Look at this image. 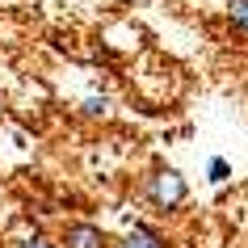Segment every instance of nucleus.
<instances>
[{
    "label": "nucleus",
    "mask_w": 248,
    "mask_h": 248,
    "mask_svg": "<svg viewBox=\"0 0 248 248\" xmlns=\"http://www.w3.org/2000/svg\"><path fill=\"white\" fill-rule=\"evenodd\" d=\"M143 198H147V206H156L160 215H177V210L189 202V181L181 177V169L156 164V169L143 177Z\"/></svg>",
    "instance_id": "obj_1"
},
{
    "label": "nucleus",
    "mask_w": 248,
    "mask_h": 248,
    "mask_svg": "<svg viewBox=\"0 0 248 248\" xmlns=\"http://www.w3.org/2000/svg\"><path fill=\"white\" fill-rule=\"evenodd\" d=\"M109 232H105L101 223L93 219H72L63 223V232H59V248H109Z\"/></svg>",
    "instance_id": "obj_2"
},
{
    "label": "nucleus",
    "mask_w": 248,
    "mask_h": 248,
    "mask_svg": "<svg viewBox=\"0 0 248 248\" xmlns=\"http://www.w3.org/2000/svg\"><path fill=\"white\" fill-rule=\"evenodd\" d=\"M109 248H169V240H164V232L160 227H152V223H135L126 235H118Z\"/></svg>",
    "instance_id": "obj_3"
},
{
    "label": "nucleus",
    "mask_w": 248,
    "mask_h": 248,
    "mask_svg": "<svg viewBox=\"0 0 248 248\" xmlns=\"http://www.w3.org/2000/svg\"><path fill=\"white\" fill-rule=\"evenodd\" d=\"M227 17H232L235 30H244V34H248V0H227Z\"/></svg>",
    "instance_id": "obj_4"
},
{
    "label": "nucleus",
    "mask_w": 248,
    "mask_h": 248,
    "mask_svg": "<svg viewBox=\"0 0 248 248\" xmlns=\"http://www.w3.org/2000/svg\"><path fill=\"white\" fill-rule=\"evenodd\" d=\"M80 114L84 118H105L109 114V101H105V97H84V101H80Z\"/></svg>",
    "instance_id": "obj_5"
},
{
    "label": "nucleus",
    "mask_w": 248,
    "mask_h": 248,
    "mask_svg": "<svg viewBox=\"0 0 248 248\" xmlns=\"http://www.w3.org/2000/svg\"><path fill=\"white\" fill-rule=\"evenodd\" d=\"M206 177H210V185H223L227 177H232V164H227L223 156H215V160H210V169H206Z\"/></svg>",
    "instance_id": "obj_6"
},
{
    "label": "nucleus",
    "mask_w": 248,
    "mask_h": 248,
    "mask_svg": "<svg viewBox=\"0 0 248 248\" xmlns=\"http://www.w3.org/2000/svg\"><path fill=\"white\" fill-rule=\"evenodd\" d=\"M13 248H59V240H51V235L34 232V235H30V240H21V244H13Z\"/></svg>",
    "instance_id": "obj_7"
},
{
    "label": "nucleus",
    "mask_w": 248,
    "mask_h": 248,
    "mask_svg": "<svg viewBox=\"0 0 248 248\" xmlns=\"http://www.w3.org/2000/svg\"><path fill=\"white\" fill-rule=\"evenodd\" d=\"M118 4H126V9H139V4H147V0H118Z\"/></svg>",
    "instance_id": "obj_8"
},
{
    "label": "nucleus",
    "mask_w": 248,
    "mask_h": 248,
    "mask_svg": "<svg viewBox=\"0 0 248 248\" xmlns=\"http://www.w3.org/2000/svg\"><path fill=\"white\" fill-rule=\"evenodd\" d=\"M0 114H4V101H0Z\"/></svg>",
    "instance_id": "obj_9"
}]
</instances>
